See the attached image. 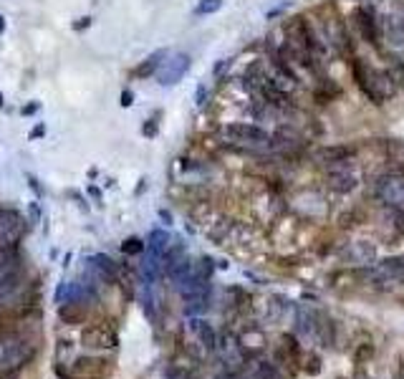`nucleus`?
Wrapping results in <instances>:
<instances>
[{
	"label": "nucleus",
	"instance_id": "obj_8",
	"mask_svg": "<svg viewBox=\"0 0 404 379\" xmlns=\"http://www.w3.org/2000/svg\"><path fill=\"white\" fill-rule=\"evenodd\" d=\"M357 147L354 144H326V147H318L316 149V162L318 165H326V167H344L346 162L357 160Z\"/></svg>",
	"mask_w": 404,
	"mask_h": 379
},
{
	"label": "nucleus",
	"instance_id": "obj_24",
	"mask_svg": "<svg viewBox=\"0 0 404 379\" xmlns=\"http://www.w3.org/2000/svg\"><path fill=\"white\" fill-rule=\"evenodd\" d=\"M283 349L288 352V357H291L293 362H301V357H304V352H301L299 341H296V336H291V334H283Z\"/></svg>",
	"mask_w": 404,
	"mask_h": 379
},
{
	"label": "nucleus",
	"instance_id": "obj_1",
	"mask_svg": "<svg viewBox=\"0 0 404 379\" xmlns=\"http://www.w3.org/2000/svg\"><path fill=\"white\" fill-rule=\"evenodd\" d=\"M243 81H246V89L255 99H260L263 104L276 109V112H293V109H296V99L288 94V89L280 87L276 73L268 71L263 59H255L250 66L246 68Z\"/></svg>",
	"mask_w": 404,
	"mask_h": 379
},
{
	"label": "nucleus",
	"instance_id": "obj_12",
	"mask_svg": "<svg viewBox=\"0 0 404 379\" xmlns=\"http://www.w3.org/2000/svg\"><path fill=\"white\" fill-rule=\"evenodd\" d=\"M384 71L391 79V84L397 87V91H404V56H399L397 51H384Z\"/></svg>",
	"mask_w": 404,
	"mask_h": 379
},
{
	"label": "nucleus",
	"instance_id": "obj_33",
	"mask_svg": "<svg viewBox=\"0 0 404 379\" xmlns=\"http://www.w3.org/2000/svg\"><path fill=\"white\" fill-rule=\"evenodd\" d=\"M197 104H200V107L205 104V87H200V89H197Z\"/></svg>",
	"mask_w": 404,
	"mask_h": 379
},
{
	"label": "nucleus",
	"instance_id": "obj_9",
	"mask_svg": "<svg viewBox=\"0 0 404 379\" xmlns=\"http://www.w3.org/2000/svg\"><path fill=\"white\" fill-rule=\"evenodd\" d=\"M187 68H190V56L187 54L167 56L165 64H162L157 71L159 84H162V87H174V84L187 73Z\"/></svg>",
	"mask_w": 404,
	"mask_h": 379
},
{
	"label": "nucleus",
	"instance_id": "obj_2",
	"mask_svg": "<svg viewBox=\"0 0 404 379\" xmlns=\"http://www.w3.org/2000/svg\"><path fill=\"white\" fill-rule=\"evenodd\" d=\"M352 79L357 84V89L364 94V99H369L374 107H384L391 96H397V87L391 84V79L387 76L384 68L369 66L359 54H354L352 59L346 61Z\"/></svg>",
	"mask_w": 404,
	"mask_h": 379
},
{
	"label": "nucleus",
	"instance_id": "obj_18",
	"mask_svg": "<svg viewBox=\"0 0 404 379\" xmlns=\"http://www.w3.org/2000/svg\"><path fill=\"white\" fill-rule=\"evenodd\" d=\"M93 268L99 271L101 281H106V283H117V281H119L117 263H114L112 258H106V255H96V258H93Z\"/></svg>",
	"mask_w": 404,
	"mask_h": 379
},
{
	"label": "nucleus",
	"instance_id": "obj_32",
	"mask_svg": "<svg viewBox=\"0 0 404 379\" xmlns=\"http://www.w3.org/2000/svg\"><path fill=\"white\" fill-rule=\"evenodd\" d=\"M89 23H91V18H81L73 28H76V31H81V28H89Z\"/></svg>",
	"mask_w": 404,
	"mask_h": 379
},
{
	"label": "nucleus",
	"instance_id": "obj_11",
	"mask_svg": "<svg viewBox=\"0 0 404 379\" xmlns=\"http://www.w3.org/2000/svg\"><path fill=\"white\" fill-rule=\"evenodd\" d=\"M84 344L93 349H114L117 346V332L106 326H91L84 332Z\"/></svg>",
	"mask_w": 404,
	"mask_h": 379
},
{
	"label": "nucleus",
	"instance_id": "obj_10",
	"mask_svg": "<svg viewBox=\"0 0 404 379\" xmlns=\"http://www.w3.org/2000/svg\"><path fill=\"white\" fill-rule=\"evenodd\" d=\"M326 187L338 195H346V193H354V190H357L359 180H357V174L349 172L346 167H334L331 172L326 174Z\"/></svg>",
	"mask_w": 404,
	"mask_h": 379
},
{
	"label": "nucleus",
	"instance_id": "obj_6",
	"mask_svg": "<svg viewBox=\"0 0 404 379\" xmlns=\"http://www.w3.org/2000/svg\"><path fill=\"white\" fill-rule=\"evenodd\" d=\"M265 54H268V64H271V68L276 71V76H280L283 81H288L291 87H301V73L296 71V66H293L291 56H288V51L283 48V43H276L273 38L265 40Z\"/></svg>",
	"mask_w": 404,
	"mask_h": 379
},
{
	"label": "nucleus",
	"instance_id": "obj_30",
	"mask_svg": "<svg viewBox=\"0 0 404 379\" xmlns=\"http://www.w3.org/2000/svg\"><path fill=\"white\" fill-rule=\"evenodd\" d=\"M144 134L147 137H154V134H157V119H149L144 124Z\"/></svg>",
	"mask_w": 404,
	"mask_h": 379
},
{
	"label": "nucleus",
	"instance_id": "obj_29",
	"mask_svg": "<svg viewBox=\"0 0 404 379\" xmlns=\"http://www.w3.org/2000/svg\"><path fill=\"white\" fill-rule=\"evenodd\" d=\"M260 377L263 379H283L276 369H273L271 364H260Z\"/></svg>",
	"mask_w": 404,
	"mask_h": 379
},
{
	"label": "nucleus",
	"instance_id": "obj_13",
	"mask_svg": "<svg viewBox=\"0 0 404 379\" xmlns=\"http://www.w3.org/2000/svg\"><path fill=\"white\" fill-rule=\"evenodd\" d=\"M338 96H341V87H338L329 73H326L324 79H316V87H313V99H316L318 104H331V101L338 99Z\"/></svg>",
	"mask_w": 404,
	"mask_h": 379
},
{
	"label": "nucleus",
	"instance_id": "obj_19",
	"mask_svg": "<svg viewBox=\"0 0 404 379\" xmlns=\"http://www.w3.org/2000/svg\"><path fill=\"white\" fill-rule=\"evenodd\" d=\"M170 235L165 233V230H152V235H149V240H147V251L154 253L157 258H165V253L170 251Z\"/></svg>",
	"mask_w": 404,
	"mask_h": 379
},
{
	"label": "nucleus",
	"instance_id": "obj_16",
	"mask_svg": "<svg viewBox=\"0 0 404 379\" xmlns=\"http://www.w3.org/2000/svg\"><path fill=\"white\" fill-rule=\"evenodd\" d=\"M18 283H20V271L15 266L0 273V301H6L10 293L18 291Z\"/></svg>",
	"mask_w": 404,
	"mask_h": 379
},
{
	"label": "nucleus",
	"instance_id": "obj_31",
	"mask_svg": "<svg viewBox=\"0 0 404 379\" xmlns=\"http://www.w3.org/2000/svg\"><path fill=\"white\" fill-rule=\"evenodd\" d=\"M132 101H134V94L132 91L121 94V107H132Z\"/></svg>",
	"mask_w": 404,
	"mask_h": 379
},
{
	"label": "nucleus",
	"instance_id": "obj_23",
	"mask_svg": "<svg viewBox=\"0 0 404 379\" xmlns=\"http://www.w3.org/2000/svg\"><path fill=\"white\" fill-rule=\"evenodd\" d=\"M195 329L200 332V339H202V344H205L207 349H215V346H218V336H215V329H212L210 324L195 321Z\"/></svg>",
	"mask_w": 404,
	"mask_h": 379
},
{
	"label": "nucleus",
	"instance_id": "obj_26",
	"mask_svg": "<svg viewBox=\"0 0 404 379\" xmlns=\"http://www.w3.org/2000/svg\"><path fill=\"white\" fill-rule=\"evenodd\" d=\"M220 8H223V0H200L197 8H195V13L210 15V13H218Z\"/></svg>",
	"mask_w": 404,
	"mask_h": 379
},
{
	"label": "nucleus",
	"instance_id": "obj_21",
	"mask_svg": "<svg viewBox=\"0 0 404 379\" xmlns=\"http://www.w3.org/2000/svg\"><path fill=\"white\" fill-rule=\"evenodd\" d=\"M352 255H354V260H359V263H371V260L377 258V248L369 246L366 240H359V243H354Z\"/></svg>",
	"mask_w": 404,
	"mask_h": 379
},
{
	"label": "nucleus",
	"instance_id": "obj_5",
	"mask_svg": "<svg viewBox=\"0 0 404 379\" xmlns=\"http://www.w3.org/2000/svg\"><path fill=\"white\" fill-rule=\"evenodd\" d=\"M352 23L354 28H357L359 38L364 40L366 46L374 48L379 56H384V43H382L384 36H382V20H379L377 10L371 6H366V3H361V6L354 8Z\"/></svg>",
	"mask_w": 404,
	"mask_h": 379
},
{
	"label": "nucleus",
	"instance_id": "obj_17",
	"mask_svg": "<svg viewBox=\"0 0 404 379\" xmlns=\"http://www.w3.org/2000/svg\"><path fill=\"white\" fill-rule=\"evenodd\" d=\"M379 273L387 276V278L404 281V255H391V258H384L382 263H379Z\"/></svg>",
	"mask_w": 404,
	"mask_h": 379
},
{
	"label": "nucleus",
	"instance_id": "obj_22",
	"mask_svg": "<svg viewBox=\"0 0 404 379\" xmlns=\"http://www.w3.org/2000/svg\"><path fill=\"white\" fill-rule=\"evenodd\" d=\"M15 260H18V248H15L13 243H3V246H0V273L13 268Z\"/></svg>",
	"mask_w": 404,
	"mask_h": 379
},
{
	"label": "nucleus",
	"instance_id": "obj_28",
	"mask_svg": "<svg viewBox=\"0 0 404 379\" xmlns=\"http://www.w3.org/2000/svg\"><path fill=\"white\" fill-rule=\"evenodd\" d=\"M304 372L311 374V377H316V374L321 372V359H318L316 354H308L304 359Z\"/></svg>",
	"mask_w": 404,
	"mask_h": 379
},
{
	"label": "nucleus",
	"instance_id": "obj_7",
	"mask_svg": "<svg viewBox=\"0 0 404 379\" xmlns=\"http://www.w3.org/2000/svg\"><path fill=\"white\" fill-rule=\"evenodd\" d=\"M374 195L394 210L404 207V172H384L382 177H377Z\"/></svg>",
	"mask_w": 404,
	"mask_h": 379
},
{
	"label": "nucleus",
	"instance_id": "obj_37",
	"mask_svg": "<svg viewBox=\"0 0 404 379\" xmlns=\"http://www.w3.org/2000/svg\"><path fill=\"white\" fill-rule=\"evenodd\" d=\"M402 379H404V374H402Z\"/></svg>",
	"mask_w": 404,
	"mask_h": 379
},
{
	"label": "nucleus",
	"instance_id": "obj_3",
	"mask_svg": "<svg viewBox=\"0 0 404 379\" xmlns=\"http://www.w3.org/2000/svg\"><path fill=\"white\" fill-rule=\"evenodd\" d=\"M318 34L324 38V43L331 48L338 59L349 61L354 54H357V46H354V36L346 26L344 15L338 13L336 8L329 6V18H324V26L318 28Z\"/></svg>",
	"mask_w": 404,
	"mask_h": 379
},
{
	"label": "nucleus",
	"instance_id": "obj_20",
	"mask_svg": "<svg viewBox=\"0 0 404 379\" xmlns=\"http://www.w3.org/2000/svg\"><path fill=\"white\" fill-rule=\"evenodd\" d=\"M167 51H157V54H152L149 56V59L144 61V64H142L140 68H137V76H142V79H144V76H152V73H157L159 71V66H162V64H165V59H167Z\"/></svg>",
	"mask_w": 404,
	"mask_h": 379
},
{
	"label": "nucleus",
	"instance_id": "obj_35",
	"mask_svg": "<svg viewBox=\"0 0 404 379\" xmlns=\"http://www.w3.org/2000/svg\"><path fill=\"white\" fill-rule=\"evenodd\" d=\"M6 31V20H3V15H0V34Z\"/></svg>",
	"mask_w": 404,
	"mask_h": 379
},
{
	"label": "nucleus",
	"instance_id": "obj_27",
	"mask_svg": "<svg viewBox=\"0 0 404 379\" xmlns=\"http://www.w3.org/2000/svg\"><path fill=\"white\" fill-rule=\"evenodd\" d=\"M371 357H374V344H371V341H364V344H359L357 354H354V362H357V364H364V362H369Z\"/></svg>",
	"mask_w": 404,
	"mask_h": 379
},
{
	"label": "nucleus",
	"instance_id": "obj_25",
	"mask_svg": "<svg viewBox=\"0 0 404 379\" xmlns=\"http://www.w3.org/2000/svg\"><path fill=\"white\" fill-rule=\"evenodd\" d=\"M147 243L142 238H129L121 243V253H126V255H140V253H144Z\"/></svg>",
	"mask_w": 404,
	"mask_h": 379
},
{
	"label": "nucleus",
	"instance_id": "obj_14",
	"mask_svg": "<svg viewBox=\"0 0 404 379\" xmlns=\"http://www.w3.org/2000/svg\"><path fill=\"white\" fill-rule=\"evenodd\" d=\"M59 316L66 324H81L87 311H84V304H79V301H63V304H59Z\"/></svg>",
	"mask_w": 404,
	"mask_h": 379
},
{
	"label": "nucleus",
	"instance_id": "obj_34",
	"mask_svg": "<svg viewBox=\"0 0 404 379\" xmlns=\"http://www.w3.org/2000/svg\"><path fill=\"white\" fill-rule=\"evenodd\" d=\"M43 132H46V129H43V126H33V132H31V137H33V140H36V137H43Z\"/></svg>",
	"mask_w": 404,
	"mask_h": 379
},
{
	"label": "nucleus",
	"instance_id": "obj_4",
	"mask_svg": "<svg viewBox=\"0 0 404 379\" xmlns=\"http://www.w3.org/2000/svg\"><path fill=\"white\" fill-rule=\"evenodd\" d=\"M220 140L235 147H273V134L258 124H248V121H230V124L220 126Z\"/></svg>",
	"mask_w": 404,
	"mask_h": 379
},
{
	"label": "nucleus",
	"instance_id": "obj_15",
	"mask_svg": "<svg viewBox=\"0 0 404 379\" xmlns=\"http://www.w3.org/2000/svg\"><path fill=\"white\" fill-rule=\"evenodd\" d=\"M106 362L99 359V357H79V359L73 362V372H81V374H87L89 379L91 377H99L101 369H104Z\"/></svg>",
	"mask_w": 404,
	"mask_h": 379
},
{
	"label": "nucleus",
	"instance_id": "obj_36",
	"mask_svg": "<svg viewBox=\"0 0 404 379\" xmlns=\"http://www.w3.org/2000/svg\"><path fill=\"white\" fill-rule=\"evenodd\" d=\"M0 107H3V94H0Z\"/></svg>",
	"mask_w": 404,
	"mask_h": 379
}]
</instances>
